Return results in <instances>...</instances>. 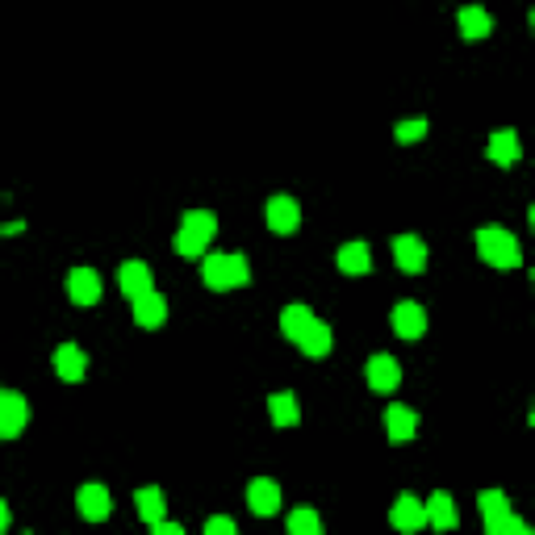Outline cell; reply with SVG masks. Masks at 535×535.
I'll return each mask as SVG.
<instances>
[{"mask_svg": "<svg viewBox=\"0 0 535 535\" xmlns=\"http://www.w3.org/2000/svg\"><path fill=\"white\" fill-rule=\"evenodd\" d=\"M389 322H394V330L402 339H418L426 330V310L418 306V301H397L394 314H389Z\"/></svg>", "mask_w": 535, "mask_h": 535, "instance_id": "obj_14", "label": "cell"}, {"mask_svg": "<svg viewBox=\"0 0 535 535\" xmlns=\"http://www.w3.org/2000/svg\"><path fill=\"white\" fill-rule=\"evenodd\" d=\"M460 33H464V38H485V33L493 30V17L485 9H477V5H469V9H460Z\"/></svg>", "mask_w": 535, "mask_h": 535, "instance_id": "obj_24", "label": "cell"}, {"mask_svg": "<svg viewBox=\"0 0 535 535\" xmlns=\"http://www.w3.org/2000/svg\"><path fill=\"white\" fill-rule=\"evenodd\" d=\"M151 535H185V527H180V523H167V519H164V523H155V527H151Z\"/></svg>", "mask_w": 535, "mask_h": 535, "instance_id": "obj_30", "label": "cell"}, {"mask_svg": "<svg viewBox=\"0 0 535 535\" xmlns=\"http://www.w3.org/2000/svg\"><path fill=\"white\" fill-rule=\"evenodd\" d=\"M268 415H272L276 426H293L301 418V406H297L293 394H272L268 397Z\"/></svg>", "mask_w": 535, "mask_h": 535, "instance_id": "obj_25", "label": "cell"}, {"mask_svg": "<svg viewBox=\"0 0 535 535\" xmlns=\"http://www.w3.org/2000/svg\"><path fill=\"white\" fill-rule=\"evenodd\" d=\"M394 260H397L402 272L418 276L426 268V243L415 239V234H397V239H394Z\"/></svg>", "mask_w": 535, "mask_h": 535, "instance_id": "obj_12", "label": "cell"}, {"mask_svg": "<svg viewBox=\"0 0 535 535\" xmlns=\"http://www.w3.org/2000/svg\"><path fill=\"white\" fill-rule=\"evenodd\" d=\"M389 523H394L397 535H418L426 527V514H423V502H418L415 493H402L389 511Z\"/></svg>", "mask_w": 535, "mask_h": 535, "instance_id": "obj_6", "label": "cell"}, {"mask_svg": "<svg viewBox=\"0 0 535 535\" xmlns=\"http://www.w3.org/2000/svg\"><path fill=\"white\" fill-rule=\"evenodd\" d=\"M134 506H139V514L151 527L167 519V502H164V490H159V485H142V490L134 493Z\"/></svg>", "mask_w": 535, "mask_h": 535, "instance_id": "obj_20", "label": "cell"}, {"mask_svg": "<svg viewBox=\"0 0 535 535\" xmlns=\"http://www.w3.org/2000/svg\"><path fill=\"white\" fill-rule=\"evenodd\" d=\"M289 535H322V519H318V511H310V506H297L293 514H289V527H284Z\"/></svg>", "mask_w": 535, "mask_h": 535, "instance_id": "obj_26", "label": "cell"}, {"mask_svg": "<svg viewBox=\"0 0 535 535\" xmlns=\"http://www.w3.org/2000/svg\"><path fill=\"white\" fill-rule=\"evenodd\" d=\"M30 423V406H25L22 394L13 389H0V439H17Z\"/></svg>", "mask_w": 535, "mask_h": 535, "instance_id": "obj_4", "label": "cell"}, {"mask_svg": "<svg viewBox=\"0 0 535 535\" xmlns=\"http://www.w3.org/2000/svg\"><path fill=\"white\" fill-rule=\"evenodd\" d=\"M477 255L490 268H502V272H511V268H519V260H523V247H519V239H514L511 230L502 226H481L477 230Z\"/></svg>", "mask_w": 535, "mask_h": 535, "instance_id": "obj_1", "label": "cell"}, {"mask_svg": "<svg viewBox=\"0 0 535 535\" xmlns=\"http://www.w3.org/2000/svg\"><path fill=\"white\" fill-rule=\"evenodd\" d=\"M9 523H13V514H9V502H5V498H0V535L9 531Z\"/></svg>", "mask_w": 535, "mask_h": 535, "instance_id": "obj_31", "label": "cell"}, {"mask_svg": "<svg viewBox=\"0 0 535 535\" xmlns=\"http://www.w3.org/2000/svg\"><path fill=\"white\" fill-rule=\"evenodd\" d=\"M84 368H88V356L76 348V343L55 348V372L63 377V381H84Z\"/></svg>", "mask_w": 535, "mask_h": 535, "instance_id": "obj_19", "label": "cell"}, {"mask_svg": "<svg viewBox=\"0 0 535 535\" xmlns=\"http://www.w3.org/2000/svg\"><path fill=\"white\" fill-rule=\"evenodd\" d=\"M67 297L76 306H97L100 301V276L92 268H72L67 272Z\"/></svg>", "mask_w": 535, "mask_h": 535, "instance_id": "obj_9", "label": "cell"}, {"mask_svg": "<svg viewBox=\"0 0 535 535\" xmlns=\"http://www.w3.org/2000/svg\"><path fill=\"white\" fill-rule=\"evenodd\" d=\"M76 506H80V514H84L88 523H100V519H110L113 498H110V490H105L100 481H88V485H80Z\"/></svg>", "mask_w": 535, "mask_h": 535, "instance_id": "obj_7", "label": "cell"}, {"mask_svg": "<svg viewBox=\"0 0 535 535\" xmlns=\"http://www.w3.org/2000/svg\"><path fill=\"white\" fill-rule=\"evenodd\" d=\"M214 234H218V218L209 209H188L185 222H180V234H176V252L185 260H201V252L214 243Z\"/></svg>", "mask_w": 535, "mask_h": 535, "instance_id": "obj_2", "label": "cell"}, {"mask_svg": "<svg viewBox=\"0 0 535 535\" xmlns=\"http://www.w3.org/2000/svg\"><path fill=\"white\" fill-rule=\"evenodd\" d=\"M485 155H490L498 167H511L519 164V155H523V147H519V134L511 130V126H502V130L490 134V147H485Z\"/></svg>", "mask_w": 535, "mask_h": 535, "instance_id": "obj_15", "label": "cell"}, {"mask_svg": "<svg viewBox=\"0 0 535 535\" xmlns=\"http://www.w3.org/2000/svg\"><path fill=\"white\" fill-rule=\"evenodd\" d=\"M17 230H22V222H5V226H0V234H17Z\"/></svg>", "mask_w": 535, "mask_h": 535, "instance_id": "obj_32", "label": "cell"}, {"mask_svg": "<svg viewBox=\"0 0 535 535\" xmlns=\"http://www.w3.org/2000/svg\"><path fill=\"white\" fill-rule=\"evenodd\" d=\"M247 506H252L255 514H276L281 511V485H276L272 477H255L252 485H247Z\"/></svg>", "mask_w": 535, "mask_h": 535, "instance_id": "obj_16", "label": "cell"}, {"mask_svg": "<svg viewBox=\"0 0 535 535\" xmlns=\"http://www.w3.org/2000/svg\"><path fill=\"white\" fill-rule=\"evenodd\" d=\"M330 343H335V335H330V327L322 322V318H314L306 335L297 339V348L306 351V356H314V360H322V356H327V351H330Z\"/></svg>", "mask_w": 535, "mask_h": 535, "instance_id": "obj_22", "label": "cell"}, {"mask_svg": "<svg viewBox=\"0 0 535 535\" xmlns=\"http://www.w3.org/2000/svg\"><path fill=\"white\" fill-rule=\"evenodd\" d=\"M201 281L209 289H239V284L252 281V268H247V255L243 252H230V255H205L201 260Z\"/></svg>", "mask_w": 535, "mask_h": 535, "instance_id": "obj_3", "label": "cell"}, {"mask_svg": "<svg viewBox=\"0 0 535 535\" xmlns=\"http://www.w3.org/2000/svg\"><path fill=\"white\" fill-rule=\"evenodd\" d=\"M263 218H268V226H272L276 234H293V230L301 226V209H297L293 197H272L263 205Z\"/></svg>", "mask_w": 535, "mask_h": 535, "instance_id": "obj_11", "label": "cell"}, {"mask_svg": "<svg viewBox=\"0 0 535 535\" xmlns=\"http://www.w3.org/2000/svg\"><path fill=\"white\" fill-rule=\"evenodd\" d=\"M205 535H239V527H234V519H226V514H214L205 523Z\"/></svg>", "mask_w": 535, "mask_h": 535, "instance_id": "obj_28", "label": "cell"}, {"mask_svg": "<svg viewBox=\"0 0 535 535\" xmlns=\"http://www.w3.org/2000/svg\"><path fill=\"white\" fill-rule=\"evenodd\" d=\"M118 284H121V293L130 297V301H134V297H142V293H151V289H155L151 268H147L142 260H126V263H121V268H118Z\"/></svg>", "mask_w": 535, "mask_h": 535, "instance_id": "obj_13", "label": "cell"}, {"mask_svg": "<svg viewBox=\"0 0 535 535\" xmlns=\"http://www.w3.org/2000/svg\"><path fill=\"white\" fill-rule=\"evenodd\" d=\"M502 535H531V527H527V519H519V514H511V523H506Z\"/></svg>", "mask_w": 535, "mask_h": 535, "instance_id": "obj_29", "label": "cell"}, {"mask_svg": "<svg viewBox=\"0 0 535 535\" xmlns=\"http://www.w3.org/2000/svg\"><path fill=\"white\" fill-rule=\"evenodd\" d=\"M423 514H426V523L435 527V531H452V527L460 523L456 502H452V493H448V490H435V493H431V498L423 502Z\"/></svg>", "mask_w": 535, "mask_h": 535, "instance_id": "obj_10", "label": "cell"}, {"mask_svg": "<svg viewBox=\"0 0 535 535\" xmlns=\"http://www.w3.org/2000/svg\"><path fill=\"white\" fill-rule=\"evenodd\" d=\"M339 268H343L348 276L372 272V252H368V243H343V247H339Z\"/></svg>", "mask_w": 535, "mask_h": 535, "instance_id": "obj_21", "label": "cell"}, {"mask_svg": "<svg viewBox=\"0 0 535 535\" xmlns=\"http://www.w3.org/2000/svg\"><path fill=\"white\" fill-rule=\"evenodd\" d=\"M310 322H314V310L301 306V301H293V306H284V310H281V330L293 339V343L310 330Z\"/></svg>", "mask_w": 535, "mask_h": 535, "instance_id": "obj_23", "label": "cell"}, {"mask_svg": "<svg viewBox=\"0 0 535 535\" xmlns=\"http://www.w3.org/2000/svg\"><path fill=\"white\" fill-rule=\"evenodd\" d=\"M364 377H368V389H377V394H394L397 385H402V368H397V360L385 356V351L364 364Z\"/></svg>", "mask_w": 535, "mask_h": 535, "instance_id": "obj_8", "label": "cell"}, {"mask_svg": "<svg viewBox=\"0 0 535 535\" xmlns=\"http://www.w3.org/2000/svg\"><path fill=\"white\" fill-rule=\"evenodd\" d=\"M426 134V121L423 118H410V121H397L394 126V139L397 142H418Z\"/></svg>", "mask_w": 535, "mask_h": 535, "instance_id": "obj_27", "label": "cell"}, {"mask_svg": "<svg viewBox=\"0 0 535 535\" xmlns=\"http://www.w3.org/2000/svg\"><path fill=\"white\" fill-rule=\"evenodd\" d=\"M130 306H134V322H139V327H147V330H155L167 318V301L155 293V289H151V293H142V297H134Z\"/></svg>", "mask_w": 535, "mask_h": 535, "instance_id": "obj_18", "label": "cell"}, {"mask_svg": "<svg viewBox=\"0 0 535 535\" xmlns=\"http://www.w3.org/2000/svg\"><path fill=\"white\" fill-rule=\"evenodd\" d=\"M481 519H485V535H502L511 523V498L502 490H481Z\"/></svg>", "mask_w": 535, "mask_h": 535, "instance_id": "obj_5", "label": "cell"}, {"mask_svg": "<svg viewBox=\"0 0 535 535\" xmlns=\"http://www.w3.org/2000/svg\"><path fill=\"white\" fill-rule=\"evenodd\" d=\"M385 431H389L394 444H406V439H415V431H418V415L410 410V406L394 402L389 410H385Z\"/></svg>", "mask_w": 535, "mask_h": 535, "instance_id": "obj_17", "label": "cell"}]
</instances>
